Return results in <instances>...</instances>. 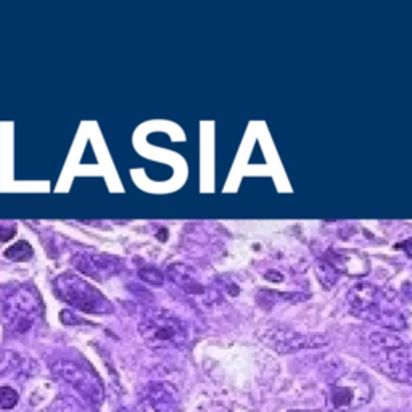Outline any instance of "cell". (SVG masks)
Listing matches in <instances>:
<instances>
[{
    "label": "cell",
    "instance_id": "1",
    "mask_svg": "<svg viewBox=\"0 0 412 412\" xmlns=\"http://www.w3.org/2000/svg\"><path fill=\"white\" fill-rule=\"evenodd\" d=\"M369 353L374 367L399 384L412 385V346L391 332L369 335Z\"/></svg>",
    "mask_w": 412,
    "mask_h": 412
},
{
    "label": "cell",
    "instance_id": "2",
    "mask_svg": "<svg viewBox=\"0 0 412 412\" xmlns=\"http://www.w3.org/2000/svg\"><path fill=\"white\" fill-rule=\"evenodd\" d=\"M140 335L150 348H181L187 342V328L184 322L165 309L148 311L139 325Z\"/></svg>",
    "mask_w": 412,
    "mask_h": 412
},
{
    "label": "cell",
    "instance_id": "3",
    "mask_svg": "<svg viewBox=\"0 0 412 412\" xmlns=\"http://www.w3.org/2000/svg\"><path fill=\"white\" fill-rule=\"evenodd\" d=\"M372 398V386L364 375L350 372L340 375L328 385L327 404L328 412H353L367 404Z\"/></svg>",
    "mask_w": 412,
    "mask_h": 412
},
{
    "label": "cell",
    "instance_id": "4",
    "mask_svg": "<svg viewBox=\"0 0 412 412\" xmlns=\"http://www.w3.org/2000/svg\"><path fill=\"white\" fill-rule=\"evenodd\" d=\"M53 370H55L60 379L73 385L74 390L79 391L89 401L94 404L101 403V399H104V386H101L99 379L94 374L76 366L74 362H58L57 366H53Z\"/></svg>",
    "mask_w": 412,
    "mask_h": 412
},
{
    "label": "cell",
    "instance_id": "5",
    "mask_svg": "<svg viewBox=\"0 0 412 412\" xmlns=\"http://www.w3.org/2000/svg\"><path fill=\"white\" fill-rule=\"evenodd\" d=\"M262 340L277 353H294L298 350L321 348L327 345V340L322 335H304V333L289 330L284 327L271 328L265 333Z\"/></svg>",
    "mask_w": 412,
    "mask_h": 412
},
{
    "label": "cell",
    "instance_id": "6",
    "mask_svg": "<svg viewBox=\"0 0 412 412\" xmlns=\"http://www.w3.org/2000/svg\"><path fill=\"white\" fill-rule=\"evenodd\" d=\"M65 284H60L63 286V291L60 295L65 301L73 304V306L82 309L87 313H104L106 311L105 308L110 309V304L104 300L99 291H95L92 286L86 285L79 279H65Z\"/></svg>",
    "mask_w": 412,
    "mask_h": 412
},
{
    "label": "cell",
    "instance_id": "7",
    "mask_svg": "<svg viewBox=\"0 0 412 412\" xmlns=\"http://www.w3.org/2000/svg\"><path fill=\"white\" fill-rule=\"evenodd\" d=\"M38 301L28 295H18L5 309V322L15 328L16 332H26L34 324L38 314Z\"/></svg>",
    "mask_w": 412,
    "mask_h": 412
},
{
    "label": "cell",
    "instance_id": "8",
    "mask_svg": "<svg viewBox=\"0 0 412 412\" xmlns=\"http://www.w3.org/2000/svg\"><path fill=\"white\" fill-rule=\"evenodd\" d=\"M380 301V291L372 284H357L350 290L348 303L351 311L360 318H366L370 309Z\"/></svg>",
    "mask_w": 412,
    "mask_h": 412
},
{
    "label": "cell",
    "instance_id": "9",
    "mask_svg": "<svg viewBox=\"0 0 412 412\" xmlns=\"http://www.w3.org/2000/svg\"><path fill=\"white\" fill-rule=\"evenodd\" d=\"M171 277L172 280H176V284L179 286H182L184 290H187L189 294H194V291H201V286L195 282L194 279V269H190L187 266L176 265L171 267Z\"/></svg>",
    "mask_w": 412,
    "mask_h": 412
},
{
    "label": "cell",
    "instance_id": "10",
    "mask_svg": "<svg viewBox=\"0 0 412 412\" xmlns=\"http://www.w3.org/2000/svg\"><path fill=\"white\" fill-rule=\"evenodd\" d=\"M318 276L321 279V282L324 286H332L337 282L338 277V271L337 267H333L330 262H321L319 269H318Z\"/></svg>",
    "mask_w": 412,
    "mask_h": 412
},
{
    "label": "cell",
    "instance_id": "11",
    "mask_svg": "<svg viewBox=\"0 0 412 412\" xmlns=\"http://www.w3.org/2000/svg\"><path fill=\"white\" fill-rule=\"evenodd\" d=\"M18 393L10 386H0V409L10 411L18 404Z\"/></svg>",
    "mask_w": 412,
    "mask_h": 412
},
{
    "label": "cell",
    "instance_id": "12",
    "mask_svg": "<svg viewBox=\"0 0 412 412\" xmlns=\"http://www.w3.org/2000/svg\"><path fill=\"white\" fill-rule=\"evenodd\" d=\"M140 276H142V279H145L147 282L155 284V285H160L161 282H163V277H161V274L157 271H150V274L140 272Z\"/></svg>",
    "mask_w": 412,
    "mask_h": 412
},
{
    "label": "cell",
    "instance_id": "13",
    "mask_svg": "<svg viewBox=\"0 0 412 412\" xmlns=\"http://www.w3.org/2000/svg\"><path fill=\"white\" fill-rule=\"evenodd\" d=\"M289 412H328V411L324 408V409H291Z\"/></svg>",
    "mask_w": 412,
    "mask_h": 412
}]
</instances>
